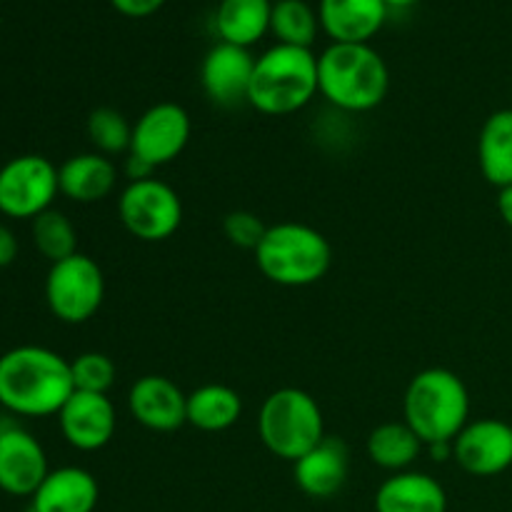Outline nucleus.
Masks as SVG:
<instances>
[{
	"mask_svg": "<svg viewBox=\"0 0 512 512\" xmlns=\"http://www.w3.org/2000/svg\"><path fill=\"white\" fill-rule=\"evenodd\" d=\"M75 393L70 360L43 345H18L0 355V408L15 418H48Z\"/></svg>",
	"mask_w": 512,
	"mask_h": 512,
	"instance_id": "1",
	"label": "nucleus"
},
{
	"mask_svg": "<svg viewBox=\"0 0 512 512\" xmlns=\"http://www.w3.org/2000/svg\"><path fill=\"white\" fill-rule=\"evenodd\" d=\"M318 90L343 113H370L388 98V63L370 43H330L318 55Z\"/></svg>",
	"mask_w": 512,
	"mask_h": 512,
	"instance_id": "2",
	"label": "nucleus"
},
{
	"mask_svg": "<svg viewBox=\"0 0 512 512\" xmlns=\"http://www.w3.org/2000/svg\"><path fill=\"white\" fill-rule=\"evenodd\" d=\"M318 55L310 48L275 43L255 58L248 105L283 118L303 110L318 95Z\"/></svg>",
	"mask_w": 512,
	"mask_h": 512,
	"instance_id": "3",
	"label": "nucleus"
},
{
	"mask_svg": "<svg viewBox=\"0 0 512 512\" xmlns=\"http://www.w3.org/2000/svg\"><path fill=\"white\" fill-rule=\"evenodd\" d=\"M255 265L280 288H308L320 283L333 265V248L318 228L295 220L268 225L253 250Z\"/></svg>",
	"mask_w": 512,
	"mask_h": 512,
	"instance_id": "4",
	"label": "nucleus"
},
{
	"mask_svg": "<svg viewBox=\"0 0 512 512\" xmlns=\"http://www.w3.org/2000/svg\"><path fill=\"white\" fill-rule=\"evenodd\" d=\"M403 420L425 445L453 443L470 423V393L448 368H428L405 388Z\"/></svg>",
	"mask_w": 512,
	"mask_h": 512,
	"instance_id": "5",
	"label": "nucleus"
},
{
	"mask_svg": "<svg viewBox=\"0 0 512 512\" xmlns=\"http://www.w3.org/2000/svg\"><path fill=\"white\" fill-rule=\"evenodd\" d=\"M258 435L270 455L295 463L325 440L323 410L305 390H273L260 405Z\"/></svg>",
	"mask_w": 512,
	"mask_h": 512,
	"instance_id": "6",
	"label": "nucleus"
},
{
	"mask_svg": "<svg viewBox=\"0 0 512 512\" xmlns=\"http://www.w3.org/2000/svg\"><path fill=\"white\" fill-rule=\"evenodd\" d=\"M105 300L103 268L90 255L75 253L53 263L45 278V303L65 325H83L95 318Z\"/></svg>",
	"mask_w": 512,
	"mask_h": 512,
	"instance_id": "7",
	"label": "nucleus"
},
{
	"mask_svg": "<svg viewBox=\"0 0 512 512\" xmlns=\"http://www.w3.org/2000/svg\"><path fill=\"white\" fill-rule=\"evenodd\" d=\"M118 218L133 238L163 243L183 225V200L165 180H133L118 195Z\"/></svg>",
	"mask_w": 512,
	"mask_h": 512,
	"instance_id": "8",
	"label": "nucleus"
},
{
	"mask_svg": "<svg viewBox=\"0 0 512 512\" xmlns=\"http://www.w3.org/2000/svg\"><path fill=\"white\" fill-rule=\"evenodd\" d=\"M60 195L58 168L45 155L28 153L0 168V213L13 220H35Z\"/></svg>",
	"mask_w": 512,
	"mask_h": 512,
	"instance_id": "9",
	"label": "nucleus"
},
{
	"mask_svg": "<svg viewBox=\"0 0 512 512\" xmlns=\"http://www.w3.org/2000/svg\"><path fill=\"white\" fill-rule=\"evenodd\" d=\"M193 123L190 113L178 103H155L133 123V140H130V153L135 158L145 160L155 170L173 163L188 148Z\"/></svg>",
	"mask_w": 512,
	"mask_h": 512,
	"instance_id": "10",
	"label": "nucleus"
},
{
	"mask_svg": "<svg viewBox=\"0 0 512 512\" xmlns=\"http://www.w3.org/2000/svg\"><path fill=\"white\" fill-rule=\"evenodd\" d=\"M43 443L13 418H0V490L10 498H33L48 478Z\"/></svg>",
	"mask_w": 512,
	"mask_h": 512,
	"instance_id": "11",
	"label": "nucleus"
},
{
	"mask_svg": "<svg viewBox=\"0 0 512 512\" xmlns=\"http://www.w3.org/2000/svg\"><path fill=\"white\" fill-rule=\"evenodd\" d=\"M453 460L475 478H495L512 468V425L498 418L470 420L453 440Z\"/></svg>",
	"mask_w": 512,
	"mask_h": 512,
	"instance_id": "12",
	"label": "nucleus"
},
{
	"mask_svg": "<svg viewBox=\"0 0 512 512\" xmlns=\"http://www.w3.org/2000/svg\"><path fill=\"white\" fill-rule=\"evenodd\" d=\"M60 433L70 448L80 453H98L118 430V413L108 395L75 390L58 413Z\"/></svg>",
	"mask_w": 512,
	"mask_h": 512,
	"instance_id": "13",
	"label": "nucleus"
},
{
	"mask_svg": "<svg viewBox=\"0 0 512 512\" xmlns=\"http://www.w3.org/2000/svg\"><path fill=\"white\" fill-rule=\"evenodd\" d=\"M255 58L248 48L230 43H215L205 53L200 65V85L208 100L218 108L248 105L250 80H253Z\"/></svg>",
	"mask_w": 512,
	"mask_h": 512,
	"instance_id": "14",
	"label": "nucleus"
},
{
	"mask_svg": "<svg viewBox=\"0 0 512 512\" xmlns=\"http://www.w3.org/2000/svg\"><path fill=\"white\" fill-rule=\"evenodd\" d=\"M130 418L153 433H173L188 425V395L165 375H143L128 390Z\"/></svg>",
	"mask_w": 512,
	"mask_h": 512,
	"instance_id": "15",
	"label": "nucleus"
},
{
	"mask_svg": "<svg viewBox=\"0 0 512 512\" xmlns=\"http://www.w3.org/2000/svg\"><path fill=\"white\" fill-rule=\"evenodd\" d=\"M350 450L340 438H328L293 463L295 485L308 498L328 500L348 483Z\"/></svg>",
	"mask_w": 512,
	"mask_h": 512,
	"instance_id": "16",
	"label": "nucleus"
},
{
	"mask_svg": "<svg viewBox=\"0 0 512 512\" xmlns=\"http://www.w3.org/2000/svg\"><path fill=\"white\" fill-rule=\"evenodd\" d=\"M383 0H320V30L330 43H370L388 20Z\"/></svg>",
	"mask_w": 512,
	"mask_h": 512,
	"instance_id": "17",
	"label": "nucleus"
},
{
	"mask_svg": "<svg viewBox=\"0 0 512 512\" xmlns=\"http://www.w3.org/2000/svg\"><path fill=\"white\" fill-rule=\"evenodd\" d=\"M100 488L90 470L78 465L50 470L35 495L30 512H93L98 508Z\"/></svg>",
	"mask_w": 512,
	"mask_h": 512,
	"instance_id": "18",
	"label": "nucleus"
},
{
	"mask_svg": "<svg viewBox=\"0 0 512 512\" xmlns=\"http://www.w3.org/2000/svg\"><path fill=\"white\" fill-rule=\"evenodd\" d=\"M375 512H448V493L428 473H393L375 493Z\"/></svg>",
	"mask_w": 512,
	"mask_h": 512,
	"instance_id": "19",
	"label": "nucleus"
},
{
	"mask_svg": "<svg viewBox=\"0 0 512 512\" xmlns=\"http://www.w3.org/2000/svg\"><path fill=\"white\" fill-rule=\"evenodd\" d=\"M60 195L78 205H93L108 198L118 185V165L100 153H80L58 168Z\"/></svg>",
	"mask_w": 512,
	"mask_h": 512,
	"instance_id": "20",
	"label": "nucleus"
},
{
	"mask_svg": "<svg viewBox=\"0 0 512 512\" xmlns=\"http://www.w3.org/2000/svg\"><path fill=\"white\" fill-rule=\"evenodd\" d=\"M273 0H220L213 25L220 43L253 48L270 33Z\"/></svg>",
	"mask_w": 512,
	"mask_h": 512,
	"instance_id": "21",
	"label": "nucleus"
},
{
	"mask_svg": "<svg viewBox=\"0 0 512 512\" xmlns=\"http://www.w3.org/2000/svg\"><path fill=\"white\" fill-rule=\"evenodd\" d=\"M478 165L483 178L498 190L512 185V108L485 118L478 135Z\"/></svg>",
	"mask_w": 512,
	"mask_h": 512,
	"instance_id": "22",
	"label": "nucleus"
},
{
	"mask_svg": "<svg viewBox=\"0 0 512 512\" xmlns=\"http://www.w3.org/2000/svg\"><path fill=\"white\" fill-rule=\"evenodd\" d=\"M425 443L413 433L408 423H380L378 428L370 430L368 443H365V453H368L370 463L378 468L388 470V473H405L418 463L423 455Z\"/></svg>",
	"mask_w": 512,
	"mask_h": 512,
	"instance_id": "23",
	"label": "nucleus"
},
{
	"mask_svg": "<svg viewBox=\"0 0 512 512\" xmlns=\"http://www.w3.org/2000/svg\"><path fill=\"white\" fill-rule=\"evenodd\" d=\"M243 415V398L230 385L208 383L188 393V425L200 433H225Z\"/></svg>",
	"mask_w": 512,
	"mask_h": 512,
	"instance_id": "24",
	"label": "nucleus"
},
{
	"mask_svg": "<svg viewBox=\"0 0 512 512\" xmlns=\"http://www.w3.org/2000/svg\"><path fill=\"white\" fill-rule=\"evenodd\" d=\"M270 33L280 45L313 50L320 33L318 10L305 0H275L270 15Z\"/></svg>",
	"mask_w": 512,
	"mask_h": 512,
	"instance_id": "25",
	"label": "nucleus"
},
{
	"mask_svg": "<svg viewBox=\"0 0 512 512\" xmlns=\"http://www.w3.org/2000/svg\"><path fill=\"white\" fill-rule=\"evenodd\" d=\"M30 233H33V243L38 253L45 260H50V265L78 253V230H75L73 220L60 213V210L50 208L40 213L33 220Z\"/></svg>",
	"mask_w": 512,
	"mask_h": 512,
	"instance_id": "26",
	"label": "nucleus"
},
{
	"mask_svg": "<svg viewBox=\"0 0 512 512\" xmlns=\"http://www.w3.org/2000/svg\"><path fill=\"white\" fill-rule=\"evenodd\" d=\"M85 133L88 140L93 143L95 153L108 155H128L130 153V140H133V123L125 118L120 110L108 108H95L88 115V123H85Z\"/></svg>",
	"mask_w": 512,
	"mask_h": 512,
	"instance_id": "27",
	"label": "nucleus"
},
{
	"mask_svg": "<svg viewBox=\"0 0 512 512\" xmlns=\"http://www.w3.org/2000/svg\"><path fill=\"white\" fill-rule=\"evenodd\" d=\"M70 373H73V385L80 393H98L108 395L110 388L118 378V368L105 353H80L78 358L70 360Z\"/></svg>",
	"mask_w": 512,
	"mask_h": 512,
	"instance_id": "28",
	"label": "nucleus"
},
{
	"mask_svg": "<svg viewBox=\"0 0 512 512\" xmlns=\"http://www.w3.org/2000/svg\"><path fill=\"white\" fill-rule=\"evenodd\" d=\"M265 230H268V225H263V220L255 213H250V210H233L223 220V233L228 238V243L243 250L258 248Z\"/></svg>",
	"mask_w": 512,
	"mask_h": 512,
	"instance_id": "29",
	"label": "nucleus"
},
{
	"mask_svg": "<svg viewBox=\"0 0 512 512\" xmlns=\"http://www.w3.org/2000/svg\"><path fill=\"white\" fill-rule=\"evenodd\" d=\"M165 3H168V0H110V5H113L115 13L125 15V18H133V20L150 18V15L158 13Z\"/></svg>",
	"mask_w": 512,
	"mask_h": 512,
	"instance_id": "30",
	"label": "nucleus"
},
{
	"mask_svg": "<svg viewBox=\"0 0 512 512\" xmlns=\"http://www.w3.org/2000/svg\"><path fill=\"white\" fill-rule=\"evenodd\" d=\"M18 258V238L8 225L0 223V268H8Z\"/></svg>",
	"mask_w": 512,
	"mask_h": 512,
	"instance_id": "31",
	"label": "nucleus"
},
{
	"mask_svg": "<svg viewBox=\"0 0 512 512\" xmlns=\"http://www.w3.org/2000/svg\"><path fill=\"white\" fill-rule=\"evenodd\" d=\"M123 173H125V178H128V183H133V180H145V178H153L155 168H153V165H148V163H145V160L135 158V155H125Z\"/></svg>",
	"mask_w": 512,
	"mask_h": 512,
	"instance_id": "32",
	"label": "nucleus"
},
{
	"mask_svg": "<svg viewBox=\"0 0 512 512\" xmlns=\"http://www.w3.org/2000/svg\"><path fill=\"white\" fill-rule=\"evenodd\" d=\"M495 205H498V213L503 218V223L512 228V185L498 190V203Z\"/></svg>",
	"mask_w": 512,
	"mask_h": 512,
	"instance_id": "33",
	"label": "nucleus"
},
{
	"mask_svg": "<svg viewBox=\"0 0 512 512\" xmlns=\"http://www.w3.org/2000/svg\"><path fill=\"white\" fill-rule=\"evenodd\" d=\"M425 450H428L435 463H445V460L453 458V443H433L425 445Z\"/></svg>",
	"mask_w": 512,
	"mask_h": 512,
	"instance_id": "34",
	"label": "nucleus"
},
{
	"mask_svg": "<svg viewBox=\"0 0 512 512\" xmlns=\"http://www.w3.org/2000/svg\"><path fill=\"white\" fill-rule=\"evenodd\" d=\"M383 3L388 5V10H408L413 5H418L420 0H383Z\"/></svg>",
	"mask_w": 512,
	"mask_h": 512,
	"instance_id": "35",
	"label": "nucleus"
}]
</instances>
